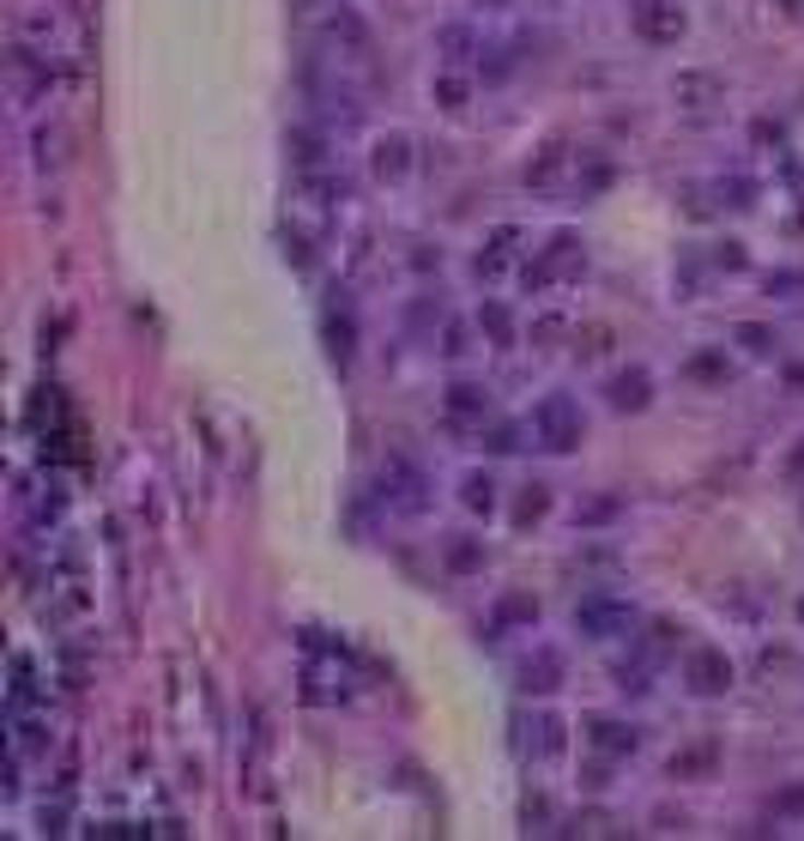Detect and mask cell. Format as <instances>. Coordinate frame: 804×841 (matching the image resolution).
Returning a JSON list of instances; mask_svg holds the SVG:
<instances>
[{"label": "cell", "mask_w": 804, "mask_h": 841, "mask_svg": "<svg viewBox=\"0 0 804 841\" xmlns=\"http://www.w3.org/2000/svg\"><path fill=\"white\" fill-rule=\"evenodd\" d=\"M532 436H539V448H551V454H575V448L587 442V418L563 388H551V394L532 406Z\"/></svg>", "instance_id": "1"}, {"label": "cell", "mask_w": 804, "mask_h": 841, "mask_svg": "<svg viewBox=\"0 0 804 841\" xmlns=\"http://www.w3.org/2000/svg\"><path fill=\"white\" fill-rule=\"evenodd\" d=\"M575 630H581L587 642H617V636L636 630V605L623 600V593L593 588V593H581V600H575Z\"/></svg>", "instance_id": "2"}, {"label": "cell", "mask_w": 804, "mask_h": 841, "mask_svg": "<svg viewBox=\"0 0 804 841\" xmlns=\"http://www.w3.org/2000/svg\"><path fill=\"white\" fill-rule=\"evenodd\" d=\"M684 684L696 690V697H726L732 684H738V666H732L726 648H713V642H696L684 654Z\"/></svg>", "instance_id": "3"}, {"label": "cell", "mask_w": 804, "mask_h": 841, "mask_svg": "<svg viewBox=\"0 0 804 841\" xmlns=\"http://www.w3.org/2000/svg\"><path fill=\"white\" fill-rule=\"evenodd\" d=\"M587 266V249H581V237H575V230H557V237H551V249L539 254V261L527 266V291H551V285H563V279H575Z\"/></svg>", "instance_id": "4"}, {"label": "cell", "mask_w": 804, "mask_h": 841, "mask_svg": "<svg viewBox=\"0 0 804 841\" xmlns=\"http://www.w3.org/2000/svg\"><path fill=\"white\" fill-rule=\"evenodd\" d=\"M424 490H429V478H424V466L412 461V454H388L381 461V497L393 502L400 514H424Z\"/></svg>", "instance_id": "5"}, {"label": "cell", "mask_w": 804, "mask_h": 841, "mask_svg": "<svg viewBox=\"0 0 804 841\" xmlns=\"http://www.w3.org/2000/svg\"><path fill=\"white\" fill-rule=\"evenodd\" d=\"M441 412H448V424H460V430H484V424L496 418V400H490V388H478V381H454L448 400H441Z\"/></svg>", "instance_id": "6"}, {"label": "cell", "mask_w": 804, "mask_h": 841, "mask_svg": "<svg viewBox=\"0 0 804 841\" xmlns=\"http://www.w3.org/2000/svg\"><path fill=\"white\" fill-rule=\"evenodd\" d=\"M369 176H376V182H405V176H412V140H405V133H381V140L369 145Z\"/></svg>", "instance_id": "7"}, {"label": "cell", "mask_w": 804, "mask_h": 841, "mask_svg": "<svg viewBox=\"0 0 804 841\" xmlns=\"http://www.w3.org/2000/svg\"><path fill=\"white\" fill-rule=\"evenodd\" d=\"M636 31L648 43H677V37H684V7H677V0H641V7H636Z\"/></svg>", "instance_id": "8"}, {"label": "cell", "mask_w": 804, "mask_h": 841, "mask_svg": "<svg viewBox=\"0 0 804 841\" xmlns=\"http://www.w3.org/2000/svg\"><path fill=\"white\" fill-rule=\"evenodd\" d=\"M587 745H593V750H605V757H636V750H641V726H629V721H605V714H593V721H587Z\"/></svg>", "instance_id": "9"}, {"label": "cell", "mask_w": 804, "mask_h": 841, "mask_svg": "<svg viewBox=\"0 0 804 841\" xmlns=\"http://www.w3.org/2000/svg\"><path fill=\"white\" fill-rule=\"evenodd\" d=\"M557 684H563V654L557 648H532V654L520 660V690H527V697H551Z\"/></svg>", "instance_id": "10"}, {"label": "cell", "mask_w": 804, "mask_h": 841, "mask_svg": "<svg viewBox=\"0 0 804 841\" xmlns=\"http://www.w3.org/2000/svg\"><path fill=\"white\" fill-rule=\"evenodd\" d=\"M321 333H327V352H333V364L345 369L351 352H357V316H351V303H327Z\"/></svg>", "instance_id": "11"}, {"label": "cell", "mask_w": 804, "mask_h": 841, "mask_svg": "<svg viewBox=\"0 0 804 841\" xmlns=\"http://www.w3.org/2000/svg\"><path fill=\"white\" fill-rule=\"evenodd\" d=\"M515 242H520L515 224H496L490 237H484V249L472 254V273H478V279H503L508 261H515Z\"/></svg>", "instance_id": "12"}, {"label": "cell", "mask_w": 804, "mask_h": 841, "mask_svg": "<svg viewBox=\"0 0 804 841\" xmlns=\"http://www.w3.org/2000/svg\"><path fill=\"white\" fill-rule=\"evenodd\" d=\"M563 170H569V145H563V140L539 145V152L527 158V188H557Z\"/></svg>", "instance_id": "13"}, {"label": "cell", "mask_w": 804, "mask_h": 841, "mask_svg": "<svg viewBox=\"0 0 804 841\" xmlns=\"http://www.w3.org/2000/svg\"><path fill=\"white\" fill-rule=\"evenodd\" d=\"M611 406L617 412H641L653 400V381H648V369H623V376H611Z\"/></svg>", "instance_id": "14"}, {"label": "cell", "mask_w": 804, "mask_h": 841, "mask_svg": "<svg viewBox=\"0 0 804 841\" xmlns=\"http://www.w3.org/2000/svg\"><path fill=\"white\" fill-rule=\"evenodd\" d=\"M37 709V666L31 654H13V684H7V714H31Z\"/></svg>", "instance_id": "15"}, {"label": "cell", "mask_w": 804, "mask_h": 841, "mask_svg": "<svg viewBox=\"0 0 804 841\" xmlns=\"http://www.w3.org/2000/svg\"><path fill=\"white\" fill-rule=\"evenodd\" d=\"M436 49L448 55V67H466L472 55H484V37L472 25H441L436 31Z\"/></svg>", "instance_id": "16"}, {"label": "cell", "mask_w": 804, "mask_h": 841, "mask_svg": "<svg viewBox=\"0 0 804 841\" xmlns=\"http://www.w3.org/2000/svg\"><path fill=\"white\" fill-rule=\"evenodd\" d=\"M429 97H436L441 109H454V116H460V109H466V97H472V80L460 73V67H441L436 80H429Z\"/></svg>", "instance_id": "17"}, {"label": "cell", "mask_w": 804, "mask_h": 841, "mask_svg": "<svg viewBox=\"0 0 804 841\" xmlns=\"http://www.w3.org/2000/svg\"><path fill=\"white\" fill-rule=\"evenodd\" d=\"M672 97L701 116V109H713V97H720V80H713V73H684V80L672 85Z\"/></svg>", "instance_id": "18"}, {"label": "cell", "mask_w": 804, "mask_h": 841, "mask_svg": "<svg viewBox=\"0 0 804 841\" xmlns=\"http://www.w3.org/2000/svg\"><path fill=\"white\" fill-rule=\"evenodd\" d=\"M327 31H333V43H345L351 55H369V25L351 13V7H339V13L327 19Z\"/></svg>", "instance_id": "19"}, {"label": "cell", "mask_w": 804, "mask_h": 841, "mask_svg": "<svg viewBox=\"0 0 804 841\" xmlns=\"http://www.w3.org/2000/svg\"><path fill=\"white\" fill-rule=\"evenodd\" d=\"M460 502H466L472 514H490L496 509V478L490 473H466L460 478Z\"/></svg>", "instance_id": "20"}, {"label": "cell", "mask_w": 804, "mask_h": 841, "mask_svg": "<svg viewBox=\"0 0 804 841\" xmlns=\"http://www.w3.org/2000/svg\"><path fill=\"white\" fill-rule=\"evenodd\" d=\"M532 757L539 762L563 757V721L557 714H539V721H532Z\"/></svg>", "instance_id": "21"}, {"label": "cell", "mask_w": 804, "mask_h": 841, "mask_svg": "<svg viewBox=\"0 0 804 841\" xmlns=\"http://www.w3.org/2000/svg\"><path fill=\"white\" fill-rule=\"evenodd\" d=\"M478 328L490 333V340L503 345V352L515 345V321H508V309H503V303H484V309H478Z\"/></svg>", "instance_id": "22"}, {"label": "cell", "mask_w": 804, "mask_h": 841, "mask_svg": "<svg viewBox=\"0 0 804 841\" xmlns=\"http://www.w3.org/2000/svg\"><path fill=\"white\" fill-rule=\"evenodd\" d=\"M436 321H441V303H436V297H417L412 309H405V328H412V340H424Z\"/></svg>", "instance_id": "23"}, {"label": "cell", "mask_w": 804, "mask_h": 841, "mask_svg": "<svg viewBox=\"0 0 804 841\" xmlns=\"http://www.w3.org/2000/svg\"><path fill=\"white\" fill-rule=\"evenodd\" d=\"M551 514V497H545V485H527V497L515 502V521L520 526H532V521H545Z\"/></svg>", "instance_id": "24"}, {"label": "cell", "mask_w": 804, "mask_h": 841, "mask_svg": "<svg viewBox=\"0 0 804 841\" xmlns=\"http://www.w3.org/2000/svg\"><path fill=\"white\" fill-rule=\"evenodd\" d=\"M738 340H744V352H750V357H768V352H775V333H768V328H756V321H744V328H738Z\"/></svg>", "instance_id": "25"}, {"label": "cell", "mask_w": 804, "mask_h": 841, "mask_svg": "<svg viewBox=\"0 0 804 841\" xmlns=\"http://www.w3.org/2000/svg\"><path fill=\"white\" fill-rule=\"evenodd\" d=\"M441 352L448 357H466L472 345H466V328H460V321H448V333H441Z\"/></svg>", "instance_id": "26"}, {"label": "cell", "mask_w": 804, "mask_h": 841, "mask_svg": "<svg viewBox=\"0 0 804 841\" xmlns=\"http://www.w3.org/2000/svg\"><path fill=\"white\" fill-rule=\"evenodd\" d=\"M490 448H496V454H515V448H520V430H515V424H503V430H490Z\"/></svg>", "instance_id": "27"}, {"label": "cell", "mask_w": 804, "mask_h": 841, "mask_svg": "<svg viewBox=\"0 0 804 841\" xmlns=\"http://www.w3.org/2000/svg\"><path fill=\"white\" fill-rule=\"evenodd\" d=\"M689 369H696V376H708V381H720V376H726V364H720V357H696Z\"/></svg>", "instance_id": "28"}, {"label": "cell", "mask_w": 804, "mask_h": 841, "mask_svg": "<svg viewBox=\"0 0 804 841\" xmlns=\"http://www.w3.org/2000/svg\"><path fill=\"white\" fill-rule=\"evenodd\" d=\"M448 564H454V569H472V564H478V545H454V552H448Z\"/></svg>", "instance_id": "29"}, {"label": "cell", "mask_w": 804, "mask_h": 841, "mask_svg": "<svg viewBox=\"0 0 804 841\" xmlns=\"http://www.w3.org/2000/svg\"><path fill=\"white\" fill-rule=\"evenodd\" d=\"M780 805H787V812H804V787H792V793H787V799H780Z\"/></svg>", "instance_id": "30"}, {"label": "cell", "mask_w": 804, "mask_h": 841, "mask_svg": "<svg viewBox=\"0 0 804 841\" xmlns=\"http://www.w3.org/2000/svg\"><path fill=\"white\" fill-rule=\"evenodd\" d=\"M792 13H804V0H792Z\"/></svg>", "instance_id": "31"}, {"label": "cell", "mask_w": 804, "mask_h": 841, "mask_svg": "<svg viewBox=\"0 0 804 841\" xmlns=\"http://www.w3.org/2000/svg\"><path fill=\"white\" fill-rule=\"evenodd\" d=\"M490 7H503V0H490Z\"/></svg>", "instance_id": "32"}]
</instances>
